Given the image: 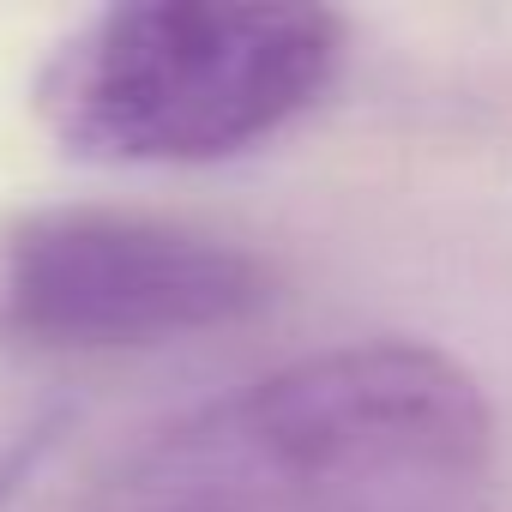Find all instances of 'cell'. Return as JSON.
<instances>
[{
    "instance_id": "277c9868",
    "label": "cell",
    "mask_w": 512,
    "mask_h": 512,
    "mask_svg": "<svg viewBox=\"0 0 512 512\" xmlns=\"http://www.w3.org/2000/svg\"><path fill=\"white\" fill-rule=\"evenodd\" d=\"M67 434H73V404L67 398L0 392V512L43 476V464L61 452Z\"/></svg>"
},
{
    "instance_id": "6da1fadb",
    "label": "cell",
    "mask_w": 512,
    "mask_h": 512,
    "mask_svg": "<svg viewBox=\"0 0 512 512\" xmlns=\"http://www.w3.org/2000/svg\"><path fill=\"white\" fill-rule=\"evenodd\" d=\"M494 470L482 380L422 338H350L187 404L73 512H470Z\"/></svg>"
},
{
    "instance_id": "7a4b0ae2",
    "label": "cell",
    "mask_w": 512,
    "mask_h": 512,
    "mask_svg": "<svg viewBox=\"0 0 512 512\" xmlns=\"http://www.w3.org/2000/svg\"><path fill=\"white\" fill-rule=\"evenodd\" d=\"M350 67L332 7L133 0L85 13L31 73L37 127L115 169H199L308 121Z\"/></svg>"
},
{
    "instance_id": "3957f363",
    "label": "cell",
    "mask_w": 512,
    "mask_h": 512,
    "mask_svg": "<svg viewBox=\"0 0 512 512\" xmlns=\"http://www.w3.org/2000/svg\"><path fill=\"white\" fill-rule=\"evenodd\" d=\"M278 266L241 235L139 205H31L0 223V344L151 350L260 320Z\"/></svg>"
}]
</instances>
